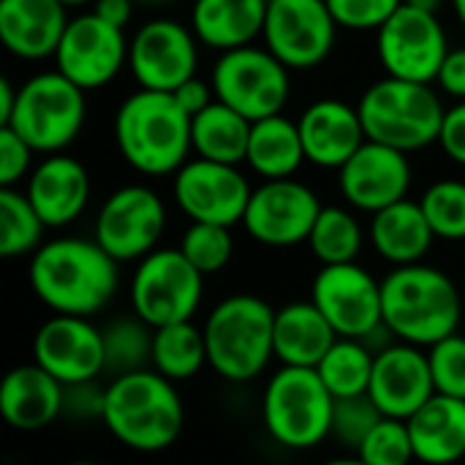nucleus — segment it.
Here are the masks:
<instances>
[{
  "mask_svg": "<svg viewBox=\"0 0 465 465\" xmlns=\"http://www.w3.org/2000/svg\"><path fill=\"white\" fill-rule=\"evenodd\" d=\"M117 283V259L95 237H60L30 259V289L54 313L90 319L112 302Z\"/></svg>",
  "mask_w": 465,
  "mask_h": 465,
  "instance_id": "obj_1",
  "label": "nucleus"
},
{
  "mask_svg": "<svg viewBox=\"0 0 465 465\" xmlns=\"http://www.w3.org/2000/svg\"><path fill=\"white\" fill-rule=\"evenodd\" d=\"M174 384L177 381L166 379L155 368L114 376L106 387L101 422L134 452L169 450L185 425V409Z\"/></svg>",
  "mask_w": 465,
  "mask_h": 465,
  "instance_id": "obj_2",
  "label": "nucleus"
},
{
  "mask_svg": "<svg viewBox=\"0 0 465 465\" xmlns=\"http://www.w3.org/2000/svg\"><path fill=\"white\" fill-rule=\"evenodd\" d=\"M114 142L125 163L147 177L174 174L193 150L191 114L169 90L142 87L114 114Z\"/></svg>",
  "mask_w": 465,
  "mask_h": 465,
  "instance_id": "obj_3",
  "label": "nucleus"
},
{
  "mask_svg": "<svg viewBox=\"0 0 465 465\" xmlns=\"http://www.w3.org/2000/svg\"><path fill=\"white\" fill-rule=\"evenodd\" d=\"M381 313L401 341L430 349L458 332L463 300L447 272L414 262L395 267L381 281Z\"/></svg>",
  "mask_w": 465,
  "mask_h": 465,
  "instance_id": "obj_4",
  "label": "nucleus"
},
{
  "mask_svg": "<svg viewBox=\"0 0 465 465\" xmlns=\"http://www.w3.org/2000/svg\"><path fill=\"white\" fill-rule=\"evenodd\" d=\"M202 330L207 362L226 381H253L275 357V311L262 297H226L210 311Z\"/></svg>",
  "mask_w": 465,
  "mask_h": 465,
  "instance_id": "obj_5",
  "label": "nucleus"
},
{
  "mask_svg": "<svg viewBox=\"0 0 465 465\" xmlns=\"http://www.w3.org/2000/svg\"><path fill=\"white\" fill-rule=\"evenodd\" d=\"M357 109L368 139L398 147L403 153H414L439 142L447 112L428 82L390 74L362 93Z\"/></svg>",
  "mask_w": 465,
  "mask_h": 465,
  "instance_id": "obj_6",
  "label": "nucleus"
},
{
  "mask_svg": "<svg viewBox=\"0 0 465 465\" xmlns=\"http://www.w3.org/2000/svg\"><path fill=\"white\" fill-rule=\"evenodd\" d=\"M335 395L316 368L283 365L264 390L262 420L275 444L286 450H313L332 430Z\"/></svg>",
  "mask_w": 465,
  "mask_h": 465,
  "instance_id": "obj_7",
  "label": "nucleus"
},
{
  "mask_svg": "<svg viewBox=\"0 0 465 465\" xmlns=\"http://www.w3.org/2000/svg\"><path fill=\"white\" fill-rule=\"evenodd\" d=\"M84 117V90L54 68L35 74L16 90V106L5 125L35 153H60L79 136Z\"/></svg>",
  "mask_w": 465,
  "mask_h": 465,
  "instance_id": "obj_8",
  "label": "nucleus"
},
{
  "mask_svg": "<svg viewBox=\"0 0 465 465\" xmlns=\"http://www.w3.org/2000/svg\"><path fill=\"white\" fill-rule=\"evenodd\" d=\"M215 98L242 112L248 120H262L283 112L289 101V65L278 60L267 46L226 49L213 65Z\"/></svg>",
  "mask_w": 465,
  "mask_h": 465,
  "instance_id": "obj_9",
  "label": "nucleus"
},
{
  "mask_svg": "<svg viewBox=\"0 0 465 465\" xmlns=\"http://www.w3.org/2000/svg\"><path fill=\"white\" fill-rule=\"evenodd\" d=\"M204 294V272H199L180 248L150 251L131 281V305L147 324L163 327L193 319Z\"/></svg>",
  "mask_w": 465,
  "mask_h": 465,
  "instance_id": "obj_10",
  "label": "nucleus"
},
{
  "mask_svg": "<svg viewBox=\"0 0 465 465\" xmlns=\"http://www.w3.org/2000/svg\"><path fill=\"white\" fill-rule=\"evenodd\" d=\"M376 33L379 60L390 76L428 84L439 79L441 63L450 52L439 14L403 3Z\"/></svg>",
  "mask_w": 465,
  "mask_h": 465,
  "instance_id": "obj_11",
  "label": "nucleus"
},
{
  "mask_svg": "<svg viewBox=\"0 0 465 465\" xmlns=\"http://www.w3.org/2000/svg\"><path fill=\"white\" fill-rule=\"evenodd\" d=\"M338 27L327 0H270L262 35L278 60L305 71L332 54Z\"/></svg>",
  "mask_w": 465,
  "mask_h": 465,
  "instance_id": "obj_12",
  "label": "nucleus"
},
{
  "mask_svg": "<svg viewBox=\"0 0 465 465\" xmlns=\"http://www.w3.org/2000/svg\"><path fill=\"white\" fill-rule=\"evenodd\" d=\"M166 226V207L147 185L117 188L95 215V240L117 262H136L155 251Z\"/></svg>",
  "mask_w": 465,
  "mask_h": 465,
  "instance_id": "obj_13",
  "label": "nucleus"
},
{
  "mask_svg": "<svg viewBox=\"0 0 465 465\" xmlns=\"http://www.w3.org/2000/svg\"><path fill=\"white\" fill-rule=\"evenodd\" d=\"M128 60V44L123 27L106 22L95 11L68 19V27L57 44L54 65L82 90H98L109 84Z\"/></svg>",
  "mask_w": 465,
  "mask_h": 465,
  "instance_id": "obj_14",
  "label": "nucleus"
},
{
  "mask_svg": "<svg viewBox=\"0 0 465 465\" xmlns=\"http://www.w3.org/2000/svg\"><path fill=\"white\" fill-rule=\"evenodd\" d=\"M319 213L322 202L305 183L281 177L267 180L251 193L242 226L262 245L292 248L311 237Z\"/></svg>",
  "mask_w": 465,
  "mask_h": 465,
  "instance_id": "obj_15",
  "label": "nucleus"
},
{
  "mask_svg": "<svg viewBox=\"0 0 465 465\" xmlns=\"http://www.w3.org/2000/svg\"><path fill=\"white\" fill-rule=\"evenodd\" d=\"M253 188L234 163L210 158L185 161L174 174V202L191 221L242 223Z\"/></svg>",
  "mask_w": 465,
  "mask_h": 465,
  "instance_id": "obj_16",
  "label": "nucleus"
},
{
  "mask_svg": "<svg viewBox=\"0 0 465 465\" xmlns=\"http://www.w3.org/2000/svg\"><path fill=\"white\" fill-rule=\"evenodd\" d=\"M128 65L139 87L172 93L199 68L193 27L188 30L174 19L144 22L128 46Z\"/></svg>",
  "mask_w": 465,
  "mask_h": 465,
  "instance_id": "obj_17",
  "label": "nucleus"
},
{
  "mask_svg": "<svg viewBox=\"0 0 465 465\" xmlns=\"http://www.w3.org/2000/svg\"><path fill=\"white\" fill-rule=\"evenodd\" d=\"M311 300L341 338H362L381 313V283L357 262L324 264L313 278Z\"/></svg>",
  "mask_w": 465,
  "mask_h": 465,
  "instance_id": "obj_18",
  "label": "nucleus"
},
{
  "mask_svg": "<svg viewBox=\"0 0 465 465\" xmlns=\"http://www.w3.org/2000/svg\"><path fill=\"white\" fill-rule=\"evenodd\" d=\"M33 362L63 384L98 379L104 373V335L87 316L54 313L33 338Z\"/></svg>",
  "mask_w": 465,
  "mask_h": 465,
  "instance_id": "obj_19",
  "label": "nucleus"
},
{
  "mask_svg": "<svg viewBox=\"0 0 465 465\" xmlns=\"http://www.w3.org/2000/svg\"><path fill=\"white\" fill-rule=\"evenodd\" d=\"M338 183L351 207L379 213L406 199L411 185V163L403 150L365 139L362 147L338 169Z\"/></svg>",
  "mask_w": 465,
  "mask_h": 465,
  "instance_id": "obj_20",
  "label": "nucleus"
},
{
  "mask_svg": "<svg viewBox=\"0 0 465 465\" xmlns=\"http://www.w3.org/2000/svg\"><path fill=\"white\" fill-rule=\"evenodd\" d=\"M368 392L384 417L395 420H409L420 406H425L436 395V384L422 346L398 341L387 351L376 354Z\"/></svg>",
  "mask_w": 465,
  "mask_h": 465,
  "instance_id": "obj_21",
  "label": "nucleus"
},
{
  "mask_svg": "<svg viewBox=\"0 0 465 465\" xmlns=\"http://www.w3.org/2000/svg\"><path fill=\"white\" fill-rule=\"evenodd\" d=\"M297 125L305 158L319 169H341L368 139L360 109L338 98H322L311 104L300 114Z\"/></svg>",
  "mask_w": 465,
  "mask_h": 465,
  "instance_id": "obj_22",
  "label": "nucleus"
},
{
  "mask_svg": "<svg viewBox=\"0 0 465 465\" xmlns=\"http://www.w3.org/2000/svg\"><path fill=\"white\" fill-rule=\"evenodd\" d=\"M25 193L46 226H68L90 202V174L76 158L49 153V158L33 169Z\"/></svg>",
  "mask_w": 465,
  "mask_h": 465,
  "instance_id": "obj_23",
  "label": "nucleus"
},
{
  "mask_svg": "<svg viewBox=\"0 0 465 465\" xmlns=\"http://www.w3.org/2000/svg\"><path fill=\"white\" fill-rule=\"evenodd\" d=\"M65 384L38 362L14 368L0 384V414L8 428L35 433L63 414Z\"/></svg>",
  "mask_w": 465,
  "mask_h": 465,
  "instance_id": "obj_24",
  "label": "nucleus"
},
{
  "mask_svg": "<svg viewBox=\"0 0 465 465\" xmlns=\"http://www.w3.org/2000/svg\"><path fill=\"white\" fill-rule=\"evenodd\" d=\"M68 5L60 0H0V38L14 57H54L68 27Z\"/></svg>",
  "mask_w": 465,
  "mask_h": 465,
  "instance_id": "obj_25",
  "label": "nucleus"
},
{
  "mask_svg": "<svg viewBox=\"0 0 465 465\" xmlns=\"http://www.w3.org/2000/svg\"><path fill=\"white\" fill-rule=\"evenodd\" d=\"M414 458L444 465L465 458V401L436 392L409 420Z\"/></svg>",
  "mask_w": 465,
  "mask_h": 465,
  "instance_id": "obj_26",
  "label": "nucleus"
},
{
  "mask_svg": "<svg viewBox=\"0 0 465 465\" xmlns=\"http://www.w3.org/2000/svg\"><path fill=\"white\" fill-rule=\"evenodd\" d=\"M341 335L313 300L275 311V357L283 365L316 368Z\"/></svg>",
  "mask_w": 465,
  "mask_h": 465,
  "instance_id": "obj_27",
  "label": "nucleus"
},
{
  "mask_svg": "<svg viewBox=\"0 0 465 465\" xmlns=\"http://www.w3.org/2000/svg\"><path fill=\"white\" fill-rule=\"evenodd\" d=\"M270 0H196L191 27L196 38L218 52L251 44L264 30Z\"/></svg>",
  "mask_w": 465,
  "mask_h": 465,
  "instance_id": "obj_28",
  "label": "nucleus"
},
{
  "mask_svg": "<svg viewBox=\"0 0 465 465\" xmlns=\"http://www.w3.org/2000/svg\"><path fill=\"white\" fill-rule=\"evenodd\" d=\"M433 237L436 234H433L420 202L401 199V202L373 213L371 242H373L376 253L395 267L420 262L430 251Z\"/></svg>",
  "mask_w": 465,
  "mask_h": 465,
  "instance_id": "obj_29",
  "label": "nucleus"
},
{
  "mask_svg": "<svg viewBox=\"0 0 465 465\" xmlns=\"http://www.w3.org/2000/svg\"><path fill=\"white\" fill-rule=\"evenodd\" d=\"M305 147L300 125L286 120L281 112L253 120L245 163L264 180L292 177L305 163Z\"/></svg>",
  "mask_w": 465,
  "mask_h": 465,
  "instance_id": "obj_30",
  "label": "nucleus"
},
{
  "mask_svg": "<svg viewBox=\"0 0 465 465\" xmlns=\"http://www.w3.org/2000/svg\"><path fill=\"white\" fill-rule=\"evenodd\" d=\"M251 125H253V120H248L234 106H229L223 101H213L199 114L191 117L193 153L199 158L240 166L248 155Z\"/></svg>",
  "mask_w": 465,
  "mask_h": 465,
  "instance_id": "obj_31",
  "label": "nucleus"
},
{
  "mask_svg": "<svg viewBox=\"0 0 465 465\" xmlns=\"http://www.w3.org/2000/svg\"><path fill=\"white\" fill-rule=\"evenodd\" d=\"M207 362L204 330H199L191 319L155 327L153 338V368L172 381L193 379Z\"/></svg>",
  "mask_w": 465,
  "mask_h": 465,
  "instance_id": "obj_32",
  "label": "nucleus"
},
{
  "mask_svg": "<svg viewBox=\"0 0 465 465\" xmlns=\"http://www.w3.org/2000/svg\"><path fill=\"white\" fill-rule=\"evenodd\" d=\"M104 373L123 376L153 365V338L155 327L139 313L112 319L104 330Z\"/></svg>",
  "mask_w": 465,
  "mask_h": 465,
  "instance_id": "obj_33",
  "label": "nucleus"
},
{
  "mask_svg": "<svg viewBox=\"0 0 465 465\" xmlns=\"http://www.w3.org/2000/svg\"><path fill=\"white\" fill-rule=\"evenodd\" d=\"M373 362L376 354L360 338H338L316 371L335 398H349L371 390Z\"/></svg>",
  "mask_w": 465,
  "mask_h": 465,
  "instance_id": "obj_34",
  "label": "nucleus"
},
{
  "mask_svg": "<svg viewBox=\"0 0 465 465\" xmlns=\"http://www.w3.org/2000/svg\"><path fill=\"white\" fill-rule=\"evenodd\" d=\"M44 218L33 207L25 191H14V185L0 188V256L19 259L35 253L44 240Z\"/></svg>",
  "mask_w": 465,
  "mask_h": 465,
  "instance_id": "obj_35",
  "label": "nucleus"
},
{
  "mask_svg": "<svg viewBox=\"0 0 465 465\" xmlns=\"http://www.w3.org/2000/svg\"><path fill=\"white\" fill-rule=\"evenodd\" d=\"M308 245L322 264L354 262L362 251V229L357 218L343 207H322Z\"/></svg>",
  "mask_w": 465,
  "mask_h": 465,
  "instance_id": "obj_36",
  "label": "nucleus"
},
{
  "mask_svg": "<svg viewBox=\"0 0 465 465\" xmlns=\"http://www.w3.org/2000/svg\"><path fill=\"white\" fill-rule=\"evenodd\" d=\"M420 204L436 237L452 242L465 240V183L439 180L422 193Z\"/></svg>",
  "mask_w": 465,
  "mask_h": 465,
  "instance_id": "obj_37",
  "label": "nucleus"
},
{
  "mask_svg": "<svg viewBox=\"0 0 465 465\" xmlns=\"http://www.w3.org/2000/svg\"><path fill=\"white\" fill-rule=\"evenodd\" d=\"M180 251L185 253V259L204 275H215L221 272L234 253V240L229 226L223 223H207V221H193L183 240H180Z\"/></svg>",
  "mask_w": 465,
  "mask_h": 465,
  "instance_id": "obj_38",
  "label": "nucleus"
},
{
  "mask_svg": "<svg viewBox=\"0 0 465 465\" xmlns=\"http://www.w3.org/2000/svg\"><path fill=\"white\" fill-rule=\"evenodd\" d=\"M384 420V411L376 406L371 392L362 395H349V398H335L332 406V430L330 436L346 447V450H360L368 433Z\"/></svg>",
  "mask_w": 465,
  "mask_h": 465,
  "instance_id": "obj_39",
  "label": "nucleus"
},
{
  "mask_svg": "<svg viewBox=\"0 0 465 465\" xmlns=\"http://www.w3.org/2000/svg\"><path fill=\"white\" fill-rule=\"evenodd\" d=\"M360 463L365 465H406L414 460L411 430L406 420L384 417L357 450Z\"/></svg>",
  "mask_w": 465,
  "mask_h": 465,
  "instance_id": "obj_40",
  "label": "nucleus"
},
{
  "mask_svg": "<svg viewBox=\"0 0 465 465\" xmlns=\"http://www.w3.org/2000/svg\"><path fill=\"white\" fill-rule=\"evenodd\" d=\"M436 392L465 401V338L452 332L428 351Z\"/></svg>",
  "mask_w": 465,
  "mask_h": 465,
  "instance_id": "obj_41",
  "label": "nucleus"
},
{
  "mask_svg": "<svg viewBox=\"0 0 465 465\" xmlns=\"http://www.w3.org/2000/svg\"><path fill=\"white\" fill-rule=\"evenodd\" d=\"M335 22L349 30H379L403 0H327Z\"/></svg>",
  "mask_w": 465,
  "mask_h": 465,
  "instance_id": "obj_42",
  "label": "nucleus"
},
{
  "mask_svg": "<svg viewBox=\"0 0 465 465\" xmlns=\"http://www.w3.org/2000/svg\"><path fill=\"white\" fill-rule=\"evenodd\" d=\"M33 153L35 150L11 125H0V188L16 185L27 174Z\"/></svg>",
  "mask_w": 465,
  "mask_h": 465,
  "instance_id": "obj_43",
  "label": "nucleus"
},
{
  "mask_svg": "<svg viewBox=\"0 0 465 465\" xmlns=\"http://www.w3.org/2000/svg\"><path fill=\"white\" fill-rule=\"evenodd\" d=\"M104 403H106V390L90 381H76L65 384V398H63V414H71L76 420H104Z\"/></svg>",
  "mask_w": 465,
  "mask_h": 465,
  "instance_id": "obj_44",
  "label": "nucleus"
},
{
  "mask_svg": "<svg viewBox=\"0 0 465 465\" xmlns=\"http://www.w3.org/2000/svg\"><path fill=\"white\" fill-rule=\"evenodd\" d=\"M439 144L455 163L465 166V101H458L452 109L444 112Z\"/></svg>",
  "mask_w": 465,
  "mask_h": 465,
  "instance_id": "obj_45",
  "label": "nucleus"
},
{
  "mask_svg": "<svg viewBox=\"0 0 465 465\" xmlns=\"http://www.w3.org/2000/svg\"><path fill=\"white\" fill-rule=\"evenodd\" d=\"M436 82L447 95H455V98L465 101V46L447 52Z\"/></svg>",
  "mask_w": 465,
  "mask_h": 465,
  "instance_id": "obj_46",
  "label": "nucleus"
},
{
  "mask_svg": "<svg viewBox=\"0 0 465 465\" xmlns=\"http://www.w3.org/2000/svg\"><path fill=\"white\" fill-rule=\"evenodd\" d=\"M174 93V98H177V104L193 117V114H199L207 104H213V95H215V90H213V84H207V82H202L199 76H191V79H185L180 87H174L172 90Z\"/></svg>",
  "mask_w": 465,
  "mask_h": 465,
  "instance_id": "obj_47",
  "label": "nucleus"
},
{
  "mask_svg": "<svg viewBox=\"0 0 465 465\" xmlns=\"http://www.w3.org/2000/svg\"><path fill=\"white\" fill-rule=\"evenodd\" d=\"M134 3L136 0H95V14L104 16L106 22L117 25V27H128L131 16H134Z\"/></svg>",
  "mask_w": 465,
  "mask_h": 465,
  "instance_id": "obj_48",
  "label": "nucleus"
},
{
  "mask_svg": "<svg viewBox=\"0 0 465 465\" xmlns=\"http://www.w3.org/2000/svg\"><path fill=\"white\" fill-rule=\"evenodd\" d=\"M14 106H16V90H14V84L3 76V79H0V125H5V123L11 120Z\"/></svg>",
  "mask_w": 465,
  "mask_h": 465,
  "instance_id": "obj_49",
  "label": "nucleus"
},
{
  "mask_svg": "<svg viewBox=\"0 0 465 465\" xmlns=\"http://www.w3.org/2000/svg\"><path fill=\"white\" fill-rule=\"evenodd\" d=\"M403 3H409L414 8H422V11H430V14H439L447 0H403Z\"/></svg>",
  "mask_w": 465,
  "mask_h": 465,
  "instance_id": "obj_50",
  "label": "nucleus"
},
{
  "mask_svg": "<svg viewBox=\"0 0 465 465\" xmlns=\"http://www.w3.org/2000/svg\"><path fill=\"white\" fill-rule=\"evenodd\" d=\"M452 8H455V14H458V19H460L465 30V0H452Z\"/></svg>",
  "mask_w": 465,
  "mask_h": 465,
  "instance_id": "obj_51",
  "label": "nucleus"
},
{
  "mask_svg": "<svg viewBox=\"0 0 465 465\" xmlns=\"http://www.w3.org/2000/svg\"><path fill=\"white\" fill-rule=\"evenodd\" d=\"M63 5H84V3H90V0H60Z\"/></svg>",
  "mask_w": 465,
  "mask_h": 465,
  "instance_id": "obj_52",
  "label": "nucleus"
},
{
  "mask_svg": "<svg viewBox=\"0 0 465 465\" xmlns=\"http://www.w3.org/2000/svg\"><path fill=\"white\" fill-rule=\"evenodd\" d=\"M136 3H166V0H136Z\"/></svg>",
  "mask_w": 465,
  "mask_h": 465,
  "instance_id": "obj_53",
  "label": "nucleus"
}]
</instances>
